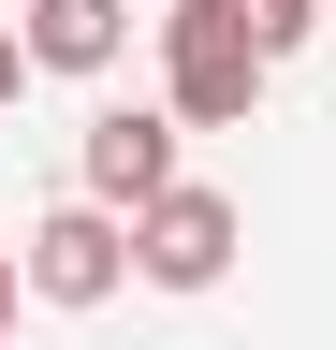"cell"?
<instances>
[{
    "instance_id": "obj_10",
    "label": "cell",
    "mask_w": 336,
    "mask_h": 350,
    "mask_svg": "<svg viewBox=\"0 0 336 350\" xmlns=\"http://www.w3.org/2000/svg\"><path fill=\"white\" fill-rule=\"evenodd\" d=\"M322 15H336V0H322Z\"/></svg>"
},
{
    "instance_id": "obj_8",
    "label": "cell",
    "mask_w": 336,
    "mask_h": 350,
    "mask_svg": "<svg viewBox=\"0 0 336 350\" xmlns=\"http://www.w3.org/2000/svg\"><path fill=\"white\" fill-rule=\"evenodd\" d=\"M15 292H29V262H15V248H0V336H15Z\"/></svg>"
},
{
    "instance_id": "obj_2",
    "label": "cell",
    "mask_w": 336,
    "mask_h": 350,
    "mask_svg": "<svg viewBox=\"0 0 336 350\" xmlns=\"http://www.w3.org/2000/svg\"><path fill=\"white\" fill-rule=\"evenodd\" d=\"M176 146H190L176 103H103V117H88V146H73V175H88V204H103V219H146V204H176V190H190Z\"/></svg>"
},
{
    "instance_id": "obj_6",
    "label": "cell",
    "mask_w": 336,
    "mask_h": 350,
    "mask_svg": "<svg viewBox=\"0 0 336 350\" xmlns=\"http://www.w3.org/2000/svg\"><path fill=\"white\" fill-rule=\"evenodd\" d=\"M234 29L263 44V59H292V44H307V29H336V15H322V0H234Z\"/></svg>"
},
{
    "instance_id": "obj_1",
    "label": "cell",
    "mask_w": 336,
    "mask_h": 350,
    "mask_svg": "<svg viewBox=\"0 0 336 350\" xmlns=\"http://www.w3.org/2000/svg\"><path fill=\"white\" fill-rule=\"evenodd\" d=\"M263 73L278 59L234 29V0H176V15H161V103H176V131H248Z\"/></svg>"
},
{
    "instance_id": "obj_4",
    "label": "cell",
    "mask_w": 336,
    "mask_h": 350,
    "mask_svg": "<svg viewBox=\"0 0 336 350\" xmlns=\"http://www.w3.org/2000/svg\"><path fill=\"white\" fill-rule=\"evenodd\" d=\"M234 248H248V219H234V190H205V175H190L176 204L132 219V278H146V292H220Z\"/></svg>"
},
{
    "instance_id": "obj_5",
    "label": "cell",
    "mask_w": 336,
    "mask_h": 350,
    "mask_svg": "<svg viewBox=\"0 0 336 350\" xmlns=\"http://www.w3.org/2000/svg\"><path fill=\"white\" fill-rule=\"evenodd\" d=\"M29 73H117L132 59V0H15Z\"/></svg>"
},
{
    "instance_id": "obj_3",
    "label": "cell",
    "mask_w": 336,
    "mask_h": 350,
    "mask_svg": "<svg viewBox=\"0 0 336 350\" xmlns=\"http://www.w3.org/2000/svg\"><path fill=\"white\" fill-rule=\"evenodd\" d=\"M15 262H29V306H117V278H132V219H103L88 190L73 204H44L15 234Z\"/></svg>"
},
{
    "instance_id": "obj_9",
    "label": "cell",
    "mask_w": 336,
    "mask_h": 350,
    "mask_svg": "<svg viewBox=\"0 0 336 350\" xmlns=\"http://www.w3.org/2000/svg\"><path fill=\"white\" fill-rule=\"evenodd\" d=\"M161 15H176V0H161Z\"/></svg>"
},
{
    "instance_id": "obj_7",
    "label": "cell",
    "mask_w": 336,
    "mask_h": 350,
    "mask_svg": "<svg viewBox=\"0 0 336 350\" xmlns=\"http://www.w3.org/2000/svg\"><path fill=\"white\" fill-rule=\"evenodd\" d=\"M15 88H29V44H15V15H0V117H15Z\"/></svg>"
}]
</instances>
